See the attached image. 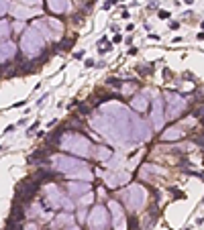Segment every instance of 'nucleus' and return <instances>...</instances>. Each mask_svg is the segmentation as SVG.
Masks as SVG:
<instances>
[{
    "label": "nucleus",
    "instance_id": "nucleus-24",
    "mask_svg": "<svg viewBox=\"0 0 204 230\" xmlns=\"http://www.w3.org/2000/svg\"><path fill=\"white\" fill-rule=\"evenodd\" d=\"M73 179H82V181H92V171L88 169V167H84L82 171H78V173H73Z\"/></svg>",
    "mask_w": 204,
    "mask_h": 230
},
{
    "label": "nucleus",
    "instance_id": "nucleus-17",
    "mask_svg": "<svg viewBox=\"0 0 204 230\" xmlns=\"http://www.w3.org/2000/svg\"><path fill=\"white\" fill-rule=\"evenodd\" d=\"M131 106L135 108L137 112H145L147 106H149V102H147V96L145 94H135L131 98Z\"/></svg>",
    "mask_w": 204,
    "mask_h": 230
},
{
    "label": "nucleus",
    "instance_id": "nucleus-11",
    "mask_svg": "<svg viewBox=\"0 0 204 230\" xmlns=\"http://www.w3.org/2000/svg\"><path fill=\"white\" fill-rule=\"evenodd\" d=\"M151 122H153L155 130L163 128L165 116H163V102H161L159 96H153V100H151Z\"/></svg>",
    "mask_w": 204,
    "mask_h": 230
},
{
    "label": "nucleus",
    "instance_id": "nucleus-7",
    "mask_svg": "<svg viewBox=\"0 0 204 230\" xmlns=\"http://www.w3.org/2000/svg\"><path fill=\"white\" fill-rule=\"evenodd\" d=\"M165 102H167V112H165V118H170V120H175V118H180V114L186 110V98L182 94L178 92H167L165 94Z\"/></svg>",
    "mask_w": 204,
    "mask_h": 230
},
{
    "label": "nucleus",
    "instance_id": "nucleus-5",
    "mask_svg": "<svg viewBox=\"0 0 204 230\" xmlns=\"http://www.w3.org/2000/svg\"><path fill=\"white\" fill-rule=\"evenodd\" d=\"M53 167L61 173H68V175H73V173L82 171L84 167H88L82 159H73V157L68 155H55L53 157Z\"/></svg>",
    "mask_w": 204,
    "mask_h": 230
},
{
    "label": "nucleus",
    "instance_id": "nucleus-32",
    "mask_svg": "<svg viewBox=\"0 0 204 230\" xmlns=\"http://www.w3.org/2000/svg\"><path fill=\"white\" fill-rule=\"evenodd\" d=\"M194 114H196V116H198V118H204V106H200V108H198V110H196Z\"/></svg>",
    "mask_w": 204,
    "mask_h": 230
},
{
    "label": "nucleus",
    "instance_id": "nucleus-14",
    "mask_svg": "<svg viewBox=\"0 0 204 230\" xmlns=\"http://www.w3.org/2000/svg\"><path fill=\"white\" fill-rule=\"evenodd\" d=\"M129 179H131V175L126 171H117V173H108V175L104 177V183H106L108 187H118V185H125Z\"/></svg>",
    "mask_w": 204,
    "mask_h": 230
},
{
    "label": "nucleus",
    "instance_id": "nucleus-2",
    "mask_svg": "<svg viewBox=\"0 0 204 230\" xmlns=\"http://www.w3.org/2000/svg\"><path fill=\"white\" fill-rule=\"evenodd\" d=\"M59 147L68 153H73L78 157H92L94 155V145L88 141L86 137L78 134V132H65L59 143Z\"/></svg>",
    "mask_w": 204,
    "mask_h": 230
},
{
    "label": "nucleus",
    "instance_id": "nucleus-31",
    "mask_svg": "<svg viewBox=\"0 0 204 230\" xmlns=\"http://www.w3.org/2000/svg\"><path fill=\"white\" fill-rule=\"evenodd\" d=\"M114 2H117V0H106V2L102 4V8H104V10H108V8H110L112 4H114Z\"/></svg>",
    "mask_w": 204,
    "mask_h": 230
},
{
    "label": "nucleus",
    "instance_id": "nucleus-34",
    "mask_svg": "<svg viewBox=\"0 0 204 230\" xmlns=\"http://www.w3.org/2000/svg\"><path fill=\"white\" fill-rule=\"evenodd\" d=\"M121 39H122L121 35H114V39H112V43H121Z\"/></svg>",
    "mask_w": 204,
    "mask_h": 230
},
{
    "label": "nucleus",
    "instance_id": "nucleus-12",
    "mask_svg": "<svg viewBox=\"0 0 204 230\" xmlns=\"http://www.w3.org/2000/svg\"><path fill=\"white\" fill-rule=\"evenodd\" d=\"M108 210L112 212V226L114 230H125L126 228V218H125V212H122V206L118 202L110 200L108 202Z\"/></svg>",
    "mask_w": 204,
    "mask_h": 230
},
{
    "label": "nucleus",
    "instance_id": "nucleus-23",
    "mask_svg": "<svg viewBox=\"0 0 204 230\" xmlns=\"http://www.w3.org/2000/svg\"><path fill=\"white\" fill-rule=\"evenodd\" d=\"M8 37H10V25L6 19H2V23H0V39L8 41Z\"/></svg>",
    "mask_w": 204,
    "mask_h": 230
},
{
    "label": "nucleus",
    "instance_id": "nucleus-13",
    "mask_svg": "<svg viewBox=\"0 0 204 230\" xmlns=\"http://www.w3.org/2000/svg\"><path fill=\"white\" fill-rule=\"evenodd\" d=\"M15 57H16V45L12 41H2V47H0V61H2V65H6Z\"/></svg>",
    "mask_w": 204,
    "mask_h": 230
},
{
    "label": "nucleus",
    "instance_id": "nucleus-16",
    "mask_svg": "<svg viewBox=\"0 0 204 230\" xmlns=\"http://www.w3.org/2000/svg\"><path fill=\"white\" fill-rule=\"evenodd\" d=\"M47 8L55 15H63L69 10V0H47Z\"/></svg>",
    "mask_w": 204,
    "mask_h": 230
},
{
    "label": "nucleus",
    "instance_id": "nucleus-9",
    "mask_svg": "<svg viewBox=\"0 0 204 230\" xmlns=\"http://www.w3.org/2000/svg\"><path fill=\"white\" fill-rule=\"evenodd\" d=\"M88 226H90V230H104L108 226V210L106 206H94L92 212H90V216H88Z\"/></svg>",
    "mask_w": 204,
    "mask_h": 230
},
{
    "label": "nucleus",
    "instance_id": "nucleus-25",
    "mask_svg": "<svg viewBox=\"0 0 204 230\" xmlns=\"http://www.w3.org/2000/svg\"><path fill=\"white\" fill-rule=\"evenodd\" d=\"M73 43H76V37H73V39H63L61 43H57V51H68Z\"/></svg>",
    "mask_w": 204,
    "mask_h": 230
},
{
    "label": "nucleus",
    "instance_id": "nucleus-36",
    "mask_svg": "<svg viewBox=\"0 0 204 230\" xmlns=\"http://www.w3.org/2000/svg\"><path fill=\"white\" fill-rule=\"evenodd\" d=\"M200 27H202V33H204V20H202V23H200Z\"/></svg>",
    "mask_w": 204,
    "mask_h": 230
},
{
    "label": "nucleus",
    "instance_id": "nucleus-8",
    "mask_svg": "<svg viewBox=\"0 0 204 230\" xmlns=\"http://www.w3.org/2000/svg\"><path fill=\"white\" fill-rule=\"evenodd\" d=\"M37 190H39L37 181H33V179H23L20 183H16V194H15L16 200H15V202H19V204H29V202L35 198Z\"/></svg>",
    "mask_w": 204,
    "mask_h": 230
},
{
    "label": "nucleus",
    "instance_id": "nucleus-20",
    "mask_svg": "<svg viewBox=\"0 0 204 230\" xmlns=\"http://www.w3.org/2000/svg\"><path fill=\"white\" fill-rule=\"evenodd\" d=\"M110 149H106V147H94V159H98V161H108L110 159Z\"/></svg>",
    "mask_w": 204,
    "mask_h": 230
},
{
    "label": "nucleus",
    "instance_id": "nucleus-35",
    "mask_svg": "<svg viewBox=\"0 0 204 230\" xmlns=\"http://www.w3.org/2000/svg\"><path fill=\"white\" fill-rule=\"evenodd\" d=\"M65 230H80V228H78V226H68Z\"/></svg>",
    "mask_w": 204,
    "mask_h": 230
},
{
    "label": "nucleus",
    "instance_id": "nucleus-33",
    "mask_svg": "<svg viewBox=\"0 0 204 230\" xmlns=\"http://www.w3.org/2000/svg\"><path fill=\"white\" fill-rule=\"evenodd\" d=\"M159 16L161 19H170V12L167 10H159Z\"/></svg>",
    "mask_w": 204,
    "mask_h": 230
},
{
    "label": "nucleus",
    "instance_id": "nucleus-6",
    "mask_svg": "<svg viewBox=\"0 0 204 230\" xmlns=\"http://www.w3.org/2000/svg\"><path fill=\"white\" fill-rule=\"evenodd\" d=\"M43 202H45L47 208H53V210L55 208H65V210H72L73 208V204L59 191L57 185H47L45 187V200Z\"/></svg>",
    "mask_w": 204,
    "mask_h": 230
},
{
    "label": "nucleus",
    "instance_id": "nucleus-18",
    "mask_svg": "<svg viewBox=\"0 0 204 230\" xmlns=\"http://www.w3.org/2000/svg\"><path fill=\"white\" fill-rule=\"evenodd\" d=\"M182 137H184V130H182L180 126H171L161 134V141H178V138H182Z\"/></svg>",
    "mask_w": 204,
    "mask_h": 230
},
{
    "label": "nucleus",
    "instance_id": "nucleus-15",
    "mask_svg": "<svg viewBox=\"0 0 204 230\" xmlns=\"http://www.w3.org/2000/svg\"><path fill=\"white\" fill-rule=\"evenodd\" d=\"M68 190L72 198H80L86 191H90V181H68Z\"/></svg>",
    "mask_w": 204,
    "mask_h": 230
},
{
    "label": "nucleus",
    "instance_id": "nucleus-27",
    "mask_svg": "<svg viewBox=\"0 0 204 230\" xmlns=\"http://www.w3.org/2000/svg\"><path fill=\"white\" fill-rule=\"evenodd\" d=\"M6 10H8V0H0V12H2V16L6 15Z\"/></svg>",
    "mask_w": 204,
    "mask_h": 230
},
{
    "label": "nucleus",
    "instance_id": "nucleus-4",
    "mask_svg": "<svg viewBox=\"0 0 204 230\" xmlns=\"http://www.w3.org/2000/svg\"><path fill=\"white\" fill-rule=\"evenodd\" d=\"M122 202H125V206L133 212L141 210L143 206H145V202H147L145 187L139 185V183H133L131 187H126V190L122 191Z\"/></svg>",
    "mask_w": 204,
    "mask_h": 230
},
{
    "label": "nucleus",
    "instance_id": "nucleus-22",
    "mask_svg": "<svg viewBox=\"0 0 204 230\" xmlns=\"http://www.w3.org/2000/svg\"><path fill=\"white\" fill-rule=\"evenodd\" d=\"M33 15H35V10H29V8H24V6H16V8H15V16H16L19 20L31 19Z\"/></svg>",
    "mask_w": 204,
    "mask_h": 230
},
{
    "label": "nucleus",
    "instance_id": "nucleus-26",
    "mask_svg": "<svg viewBox=\"0 0 204 230\" xmlns=\"http://www.w3.org/2000/svg\"><path fill=\"white\" fill-rule=\"evenodd\" d=\"M135 88H137V83H135V82H129L125 88H122V94H125V96H129V94H133V90H135Z\"/></svg>",
    "mask_w": 204,
    "mask_h": 230
},
{
    "label": "nucleus",
    "instance_id": "nucleus-30",
    "mask_svg": "<svg viewBox=\"0 0 204 230\" xmlns=\"http://www.w3.org/2000/svg\"><path fill=\"white\" fill-rule=\"evenodd\" d=\"M78 110H80L82 114H88V112H90V106H86V104H80V106H78Z\"/></svg>",
    "mask_w": 204,
    "mask_h": 230
},
{
    "label": "nucleus",
    "instance_id": "nucleus-21",
    "mask_svg": "<svg viewBox=\"0 0 204 230\" xmlns=\"http://www.w3.org/2000/svg\"><path fill=\"white\" fill-rule=\"evenodd\" d=\"M73 222V216L72 214H57V218L53 220V228H61L65 224H72Z\"/></svg>",
    "mask_w": 204,
    "mask_h": 230
},
{
    "label": "nucleus",
    "instance_id": "nucleus-1",
    "mask_svg": "<svg viewBox=\"0 0 204 230\" xmlns=\"http://www.w3.org/2000/svg\"><path fill=\"white\" fill-rule=\"evenodd\" d=\"M131 118H133V114L129 112L122 104L110 102V104H106V106H102V110L96 116H92L90 124H92L106 141L126 143V141H133Z\"/></svg>",
    "mask_w": 204,
    "mask_h": 230
},
{
    "label": "nucleus",
    "instance_id": "nucleus-29",
    "mask_svg": "<svg viewBox=\"0 0 204 230\" xmlns=\"http://www.w3.org/2000/svg\"><path fill=\"white\" fill-rule=\"evenodd\" d=\"M23 4H27V6H37V4H41V0H23Z\"/></svg>",
    "mask_w": 204,
    "mask_h": 230
},
{
    "label": "nucleus",
    "instance_id": "nucleus-3",
    "mask_svg": "<svg viewBox=\"0 0 204 230\" xmlns=\"http://www.w3.org/2000/svg\"><path fill=\"white\" fill-rule=\"evenodd\" d=\"M43 47H45V37L35 27L23 31V35H20V49H23L24 57H37L43 51Z\"/></svg>",
    "mask_w": 204,
    "mask_h": 230
},
{
    "label": "nucleus",
    "instance_id": "nucleus-19",
    "mask_svg": "<svg viewBox=\"0 0 204 230\" xmlns=\"http://www.w3.org/2000/svg\"><path fill=\"white\" fill-rule=\"evenodd\" d=\"M47 23H49V29H51L53 39H55V37H59V35H63V25H61V20H57V19H47Z\"/></svg>",
    "mask_w": 204,
    "mask_h": 230
},
{
    "label": "nucleus",
    "instance_id": "nucleus-10",
    "mask_svg": "<svg viewBox=\"0 0 204 230\" xmlns=\"http://www.w3.org/2000/svg\"><path fill=\"white\" fill-rule=\"evenodd\" d=\"M131 134H133V141H137V143L149 141L151 128H149V124L145 122V118L133 114V118H131Z\"/></svg>",
    "mask_w": 204,
    "mask_h": 230
},
{
    "label": "nucleus",
    "instance_id": "nucleus-28",
    "mask_svg": "<svg viewBox=\"0 0 204 230\" xmlns=\"http://www.w3.org/2000/svg\"><path fill=\"white\" fill-rule=\"evenodd\" d=\"M137 71H139L141 75H149V74H151V69H149V67H139V65H137Z\"/></svg>",
    "mask_w": 204,
    "mask_h": 230
}]
</instances>
